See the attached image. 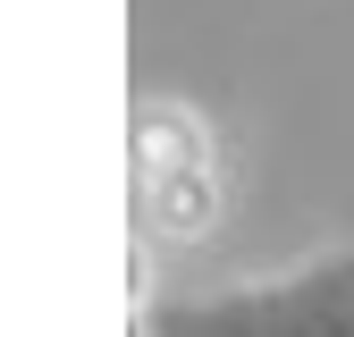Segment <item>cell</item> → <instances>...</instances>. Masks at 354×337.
<instances>
[{
	"label": "cell",
	"mask_w": 354,
	"mask_h": 337,
	"mask_svg": "<svg viewBox=\"0 0 354 337\" xmlns=\"http://www.w3.org/2000/svg\"><path fill=\"white\" fill-rule=\"evenodd\" d=\"M136 186H144V220L160 236H203L219 220L211 144L177 102H144L136 110Z\"/></svg>",
	"instance_id": "1"
}]
</instances>
